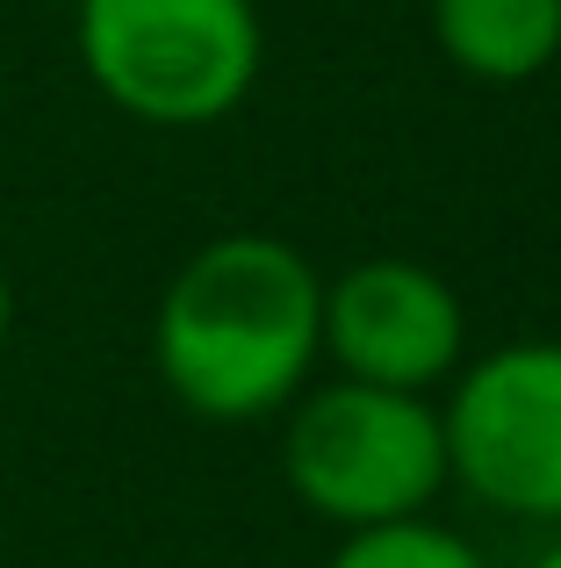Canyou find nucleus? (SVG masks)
Instances as JSON below:
<instances>
[{
	"instance_id": "9",
	"label": "nucleus",
	"mask_w": 561,
	"mask_h": 568,
	"mask_svg": "<svg viewBox=\"0 0 561 568\" xmlns=\"http://www.w3.org/2000/svg\"><path fill=\"white\" fill-rule=\"evenodd\" d=\"M533 568H561V540H554V547H540V555H533Z\"/></svg>"
},
{
	"instance_id": "5",
	"label": "nucleus",
	"mask_w": 561,
	"mask_h": 568,
	"mask_svg": "<svg viewBox=\"0 0 561 568\" xmlns=\"http://www.w3.org/2000/svg\"><path fill=\"white\" fill-rule=\"evenodd\" d=\"M468 346V310L425 260H360L324 281V353L346 382L418 388L453 382Z\"/></svg>"
},
{
	"instance_id": "4",
	"label": "nucleus",
	"mask_w": 561,
	"mask_h": 568,
	"mask_svg": "<svg viewBox=\"0 0 561 568\" xmlns=\"http://www.w3.org/2000/svg\"><path fill=\"white\" fill-rule=\"evenodd\" d=\"M447 475L511 518L561 526V338H511L439 403Z\"/></svg>"
},
{
	"instance_id": "2",
	"label": "nucleus",
	"mask_w": 561,
	"mask_h": 568,
	"mask_svg": "<svg viewBox=\"0 0 561 568\" xmlns=\"http://www.w3.org/2000/svg\"><path fill=\"white\" fill-rule=\"evenodd\" d=\"M80 65L109 109L152 130H210L259 87L267 29L253 0H72Z\"/></svg>"
},
{
	"instance_id": "7",
	"label": "nucleus",
	"mask_w": 561,
	"mask_h": 568,
	"mask_svg": "<svg viewBox=\"0 0 561 568\" xmlns=\"http://www.w3.org/2000/svg\"><path fill=\"white\" fill-rule=\"evenodd\" d=\"M324 568H490V561L453 526H439L432 511H418V518H389V526L346 532Z\"/></svg>"
},
{
	"instance_id": "6",
	"label": "nucleus",
	"mask_w": 561,
	"mask_h": 568,
	"mask_svg": "<svg viewBox=\"0 0 561 568\" xmlns=\"http://www.w3.org/2000/svg\"><path fill=\"white\" fill-rule=\"evenodd\" d=\"M432 37L468 80L519 87L561 58V0H432Z\"/></svg>"
},
{
	"instance_id": "1",
	"label": "nucleus",
	"mask_w": 561,
	"mask_h": 568,
	"mask_svg": "<svg viewBox=\"0 0 561 568\" xmlns=\"http://www.w3.org/2000/svg\"><path fill=\"white\" fill-rule=\"evenodd\" d=\"M324 353V281L288 237L224 231L187 252L152 317V367L210 425L288 410Z\"/></svg>"
},
{
	"instance_id": "8",
	"label": "nucleus",
	"mask_w": 561,
	"mask_h": 568,
	"mask_svg": "<svg viewBox=\"0 0 561 568\" xmlns=\"http://www.w3.org/2000/svg\"><path fill=\"white\" fill-rule=\"evenodd\" d=\"M8 332H14V281H8V266H0V346H8Z\"/></svg>"
},
{
	"instance_id": "3",
	"label": "nucleus",
	"mask_w": 561,
	"mask_h": 568,
	"mask_svg": "<svg viewBox=\"0 0 561 568\" xmlns=\"http://www.w3.org/2000/svg\"><path fill=\"white\" fill-rule=\"evenodd\" d=\"M280 475L295 504L338 532L418 518L453 483L439 403L418 388H375L346 375L303 388L280 432Z\"/></svg>"
}]
</instances>
